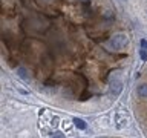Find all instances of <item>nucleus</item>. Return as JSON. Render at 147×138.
I'll return each instance as SVG.
<instances>
[{
    "label": "nucleus",
    "instance_id": "8",
    "mask_svg": "<svg viewBox=\"0 0 147 138\" xmlns=\"http://www.w3.org/2000/svg\"><path fill=\"white\" fill-rule=\"evenodd\" d=\"M141 46H142V49H147V41L146 40H141Z\"/></svg>",
    "mask_w": 147,
    "mask_h": 138
},
{
    "label": "nucleus",
    "instance_id": "3",
    "mask_svg": "<svg viewBox=\"0 0 147 138\" xmlns=\"http://www.w3.org/2000/svg\"><path fill=\"white\" fill-rule=\"evenodd\" d=\"M72 123H74V126L78 127L80 131H86V129H87V124H86V121H84V120H81V118H78V117L74 118V120H72Z\"/></svg>",
    "mask_w": 147,
    "mask_h": 138
},
{
    "label": "nucleus",
    "instance_id": "5",
    "mask_svg": "<svg viewBox=\"0 0 147 138\" xmlns=\"http://www.w3.org/2000/svg\"><path fill=\"white\" fill-rule=\"evenodd\" d=\"M17 74H18V77H20L22 80L29 81V78H31V77H29V72H28L25 68H18V69H17Z\"/></svg>",
    "mask_w": 147,
    "mask_h": 138
},
{
    "label": "nucleus",
    "instance_id": "9",
    "mask_svg": "<svg viewBox=\"0 0 147 138\" xmlns=\"http://www.w3.org/2000/svg\"><path fill=\"white\" fill-rule=\"evenodd\" d=\"M80 2H87V0H80Z\"/></svg>",
    "mask_w": 147,
    "mask_h": 138
},
{
    "label": "nucleus",
    "instance_id": "6",
    "mask_svg": "<svg viewBox=\"0 0 147 138\" xmlns=\"http://www.w3.org/2000/svg\"><path fill=\"white\" fill-rule=\"evenodd\" d=\"M49 138H66V137H64L63 132H54V133L49 135Z\"/></svg>",
    "mask_w": 147,
    "mask_h": 138
},
{
    "label": "nucleus",
    "instance_id": "2",
    "mask_svg": "<svg viewBox=\"0 0 147 138\" xmlns=\"http://www.w3.org/2000/svg\"><path fill=\"white\" fill-rule=\"evenodd\" d=\"M123 89V83L119 80L118 75H112L110 77V94L112 95H118Z\"/></svg>",
    "mask_w": 147,
    "mask_h": 138
},
{
    "label": "nucleus",
    "instance_id": "1",
    "mask_svg": "<svg viewBox=\"0 0 147 138\" xmlns=\"http://www.w3.org/2000/svg\"><path fill=\"white\" fill-rule=\"evenodd\" d=\"M127 43H129V39L124 32H117V34H113L112 39L109 40V46L113 51H123L127 46Z\"/></svg>",
    "mask_w": 147,
    "mask_h": 138
},
{
    "label": "nucleus",
    "instance_id": "7",
    "mask_svg": "<svg viewBox=\"0 0 147 138\" xmlns=\"http://www.w3.org/2000/svg\"><path fill=\"white\" fill-rule=\"evenodd\" d=\"M140 55H141V58L144 60V62H146V60H147V51H146V49H141V52H140Z\"/></svg>",
    "mask_w": 147,
    "mask_h": 138
},
{
    "label": "nucleus",
    "instance_id": "4",
    "mask_svg": "<svg viewBox=\"0 0 147 138\" xmlns=\"http://www.w3.org/2000/svg\"><path fill=\"white\" fill-rule=\"evenodd\" d=\"M136 94H138V97H140V98H147V85L138 86Z\"/></svg>",
    "mask_w": 147,
    "mask_h": 138
}]
</instances>
